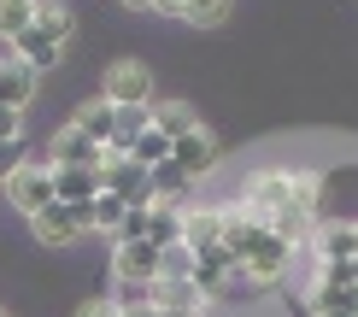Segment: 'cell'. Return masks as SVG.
<instances>
[{
  "mask_svg": "<svg viewBox=\"0 0 358 317\" xmlns=\"http://www.w3.org/2000/svg\"><path fill=\"white\" fill-rule=\"evenodd\" d=\"M317 200H323V183L311 171H288V164L252 171V183L235 194V206H241L247 218H259V223L282 218V211H311V218H317Z\"/></svg>",
  "mask_w": 358,
  "mask_h": 317,
  "instance_id": "obj_1",
  "label": "cell"
},
{
  "mask_svg": "<svg viewBox=\"0 0 358 317\" xmlns=\"http://www.w3.org/2000/svg\"><path fill=\"white\" fill-rule=\"evenodd\" d=\"M71 29H77V24H71V12L59 6V0H41V6H36V24H29L24 36L12 41V59H24V65L41 77V71H53L59 59H65Z\"/></svg>",
  "mask_w": 358,
  "mask_h": 317,
  "instance_id": "obj_2",
  "label": "cell"
},
{
  "mask_svg": "<svg viewBox=\"0 0 358 317\" xmlns=\"http://www.w3.org/2000/svg\"><path fill=\"white\" fill-rule=\"evenodd\" d=\"M153 94H159V83H153V71L141 59H117L106 77H100V100H112L117 112L124 106H153Z\"/></svg>",
  "mask_w": 358,
  "mask_h": 317,
  "instance_id": "obj_3",
  "label": "cell"
},
{
  "mask_svg": "<svg viewBox=\"0 0 358 317\" xmlns=\"http://www.w3.org/2000/svg\"><path fill=\"white\" fill-rule=\"evenodd\" d=\"M159 265H165V247H153V241H117L112 247V276L136 294H147L159 282Z\"/></svg>",
  "mask_w": 358,
  "mask_h": 317,
  "instance_id": "obj_4",
  "label": "cell"
},
{
  "mask_svg": "<svg viewBox=\"0 0 358 317\" xmlns=\"http://www.w3.org/2000/svg\"><path fill=\"white\" fill-rule=\"evenodd\" d=\"M0 188H6V200L18 206L24 218H36L41 206H53V164H41V159H24V164H18V171H12Z\"/></svg>",
  "mask_w": 358,
  "mask_h": 317,
  "instance_id": "obj_5",
  "label": "cell"
},
{
  "mask_svg": "<svg viewBox=\"0 0 358 317\" xmlns=\"http://www.w3.org/2000/svg\"><path fill=\"white\" fill-rule=\"evenodd\" d=\"M212 164H217V135L212 129H188L182 141H171V171L182 176V183L194 188V183H206V176H212Z\"/></svg>",
  "mask_w": 358,
  "mask_h": 317,
  "instance_id": "obj_6",
  "label": "cell"
},
{
  "mask_svg": "<svg viewBox=\"0 0 358 317\" xmlns=\"http://www.w3.org/2000/svg\"><path fill=\"white\" fill-rule=\"evenodd\" d=\"M100 188L117 194V200L136 206V211L159 206V194H153V171H141L136 159H106V171H100Z\"/></svg>",
  "mask_w": 358,
  "mask_h": 317,
  "instance_id": "obj_7",
  "label": "cell"
},
{
  "mask_svg": "<svg viewBox=\"0 0 358 317\" xmlns=\"http://www.w3.org/2000/svg\"><path fill=\"white\" fill-rule=\"evenodd\" d=\"M41 164H106V147H94L83 129H71V124H59L53 135H48V153H41Z\"/></svg>",
  "mask_w": 358,
  "mask_h": 317,
  "instance_id": "obj_8",
  "label": "cell"
},
{
  "mask_svg": "<svg viewBox=\"0 0 358 317\" xmlns=\"http://www.w3.org/2000/svg\"><path fill=\"white\" fill-rule=\"evenodd\" d=\"M311 253H317V265H352L358 259V223L317 218V230H311Z\"/></svg>",
  "mask_w": 358,
  "mask_h": 317,
  "instance_id": "obj_9",
  "label": "cell"
},
{
  "mask_svg": "<svg viewBox=\"0 0 358 317\" xmlns=\"http://www.w3.org/2000/svg\"><path fill=\"white\" fill-rule=\"evenodd\" d=\"M147 300L159 306V317H206V306H212L194 282H171V276H159L153 288H147Z\"/></svg>",
  "mask_w": 358,
  "mask_h": 317,
  "instance_id": "obj_10",
  "label": "cell"
},
{
  "mask_svg": "<svg viewBox=\"0 0 358 317\" xmlns=\"http://www.w3.org/2000/svg\"><path fill=\"white\" fill-rule=\"evenodd\" d=\"M182 247L194 253L223 247V206H182Z\"/></svg>",
  "mask_w": 358,
  "mask_h": 317,
  "instance_id": "obj_11",
  "label": "cell"
},
{
  "mask_svg": "<svg viewBox=\"0 0 358 317\" xmlns=\"http://www.w3.org/2000/svg\"><path fill=\"white\" fill-rule=\"evenodd\" d=\"M100 171H106V164H59V171H53V200L59 206L94 200V194H100Z\"/></svg>",
  "mask_w": 358,
  "mask_h": 317,
  "instance_id": "obj_12",
  "label": "cell"
},
{
  "mask_svg": "<svg viewBox=\"0 0 358 317\" xmlns=\"http://www.w3.org/2000/svg\"><path fill=\"white\" fill-rule=\"evenodd\" d=\"M29 235L41 241V247H71V241H83V230H77V211L71 206H41L36 218H29Z\"/></svg>",
  "mask_w": 358,
  "mask_h": 317,
  "instance_id": "obj_13",
  "label": "cell"
},
{
  "mask_svg": "<svg viewBox=\"0 0 358 317\" xmlns=\"http://www.w3.org/2000/svg\"><path fill=\"white\" fill-rule=\"evenodd\" d=\"M41 77L24 65V59H0V106H12V112H24L29 100H36Z\"/></svg>",
  "mask_w": 358,
  "mask_h": 317,
  "instance_id": "obj_14",
  "label": "cell"
},
{
  "mask_svg": "<svg viewBox=\"0 0 358 317\" xmlns=\"http://www.w3.org/2000/svg\"><path fill=\"white\" fill-rule=\"evenodd\" d=\"M71 129H83L94 147H106V141H112V129H117V106L94 94L88 106H77V112H71Z\"/></svg>",
  "mask_w": 358,
  "mask_h": 317,
  "instance_id": "obj_15",
  "label": "cell"
},
{
  "mask_svg": "<svg viewBox=\"0 0 358 317\" xmlns=\"http://www.w3.org/2000/svg\"><path fill=\"white\" fill-rule=\"evenodd\" d=\"M147 118H153V129H159V135H171V141H182L188 129H200V118H194V106H188V100H159Z\"/></svg>",
  "mask_w": 358,
  "mask_h": 317,
  "instance_id": "obj_16",
  "label": "cell"
},
{
  "mask_svg": "<svg viewBox=\"0 0 358 317\" xmlns=\"http://www.w3.org/2000/svg\"><path fill=\"white\" fill-rule=\"evenodd\" d=\"M147 241L153 247H176L182 241V206H153L147 211Z\"/></svg>",
  "mask_w": 358,
  "mask_h": 317,
  "instance_id": "obj_17",
  "label": "cell"
},
{
  "mask_svg": "<svg viewBox=\"0 0 358 317\" xmlns=\"http://www.w3.org/2000/svg\"><path fill=\"white\" fill-rule=\"evenodd\" d=\"M129 159H136L141 171H159V164L171 159V135H159L153 124H147V129L136 135V147H129Z\"/></svg>",
  "mask_w": 358,
  "mask_h": 317,
  "instance_id": "obj_18",
  "label": "cell"
},
{
  "mask_svg": "<svg viewBox=\"0 0 358 317\" xmlns=\"http://www.w3.org/2000/svg\"><path fill=\"white\" fill-rule=\"evenodd\" d=\"M29 24H36V6H29V0H0V41H6V48L24 36Z\"/></svg>",
  "mask_w": 358,
  "mask_h": 317,
  "instance_id": "obj_19",
  "label": "cell"
},
{
  "mask_svg": "<svg viewBox=\"0 0 358 317\" xmlns=\"http://www.w3.org/2000/svg\"><path fill=\"white\" fill-rule=\"evenodd\" d=\"M176 18H182V24H223V18H229V0H182Z\"/></svg>",
  "mask_w": 358,
  "mask_h": 317,
  "instance_id": "obj_20",
  "label": "cell"
},
{
  "mask_svg": "<svg viewBox=\"0 0 358 317\" xmlns=\"http://www.w3.org/2000/svg\"><path fill=\"white\" fill-rule=\"evenodd\" d=\"M159 276H171V282H188L194 276V247H165V265H159Z\"/></svg>",
  "mask_w": 358,
  "mask_h": 317,
  "instance_id": "obj_21",
  "label": "cell"
},
{
  "mask_svg": "<svg viewBox=\"0 0 358 317\" xmlns=\"http://www.w3.org/2000/svg\"><path fill=\"white\" fill-rule=\"evenodd\" d=\"M147 211H153V206H147ZM147 211H136V206H129L124 218H117V230H112V247H117V241H147Z\"/></svg>",
  "mask_w": 358,
  "mask_h": 317,
  "instance_id": "obj_22",
  "label": "cell"
},
{
  "mask_svg": "<svg viewBox=\"0 0 358 317\" xmlns=\"http://www.w3.org/2000/svg\"><path fill=\"white\" fill-rule=\"evenodd\" d=\"M77 317H124V300H83Z\"/></svg>",
  "mask_w": 358,
  "mask_h": 317,
  "instance_id": "obj_23",
  "label": "cell"
},
{
  "mask_svg": "<svg viewBox=\"0 0 358 317\" xmlns=\"http://www.w3.org/2000/svg\"><path fill=\"white\" fill-rule=\"evenodd\" d=\"M0 141H24V112L0 106Z\"/></svg>",
  "mask_w": 358,
  "mask_h": 317,
  "instance_id": "obj_24",
  "label": "cell"
},
{
  "mask_svg": "<svg viewBox=\"0 0 358 317\" xmlns=\"http://www.w3.org/2000/svg\"><path fill=\"white\" fill-rule=\"evenodd\" d=\"M18 147H24V141H0V183H6V176L24 164V153H18Z\"/></svg>",
  "mask_w": 358,
  "mask_h": 317,
  "instance_id": "obj_25",
  "label": "cell"
},
{
  "mask_svg": "<svg viewBox=\"0 0 358 317\" xmlns=\"http://www.w3.org/2000/svg\"><path fill=\"white\" fill-rule=\"evenodd\" d=\"M124 317H159L153 300H124Z\"/></svg>",
  "mask_w": 358,
  "mask_h": 317,
  "instance_id": "obj_26",
  "label": "cell"
},
{
  "mask_svg": "<svg viewBox=\"0 0 358 317\" xmlns=\"http://www.w3.org/2000/svg\"><path fill=\"white\" fill-rule=\"evenodd\" d=\"M129 12H159V0H124Z\"/></svg>",
  "mask_w": 358,
  "mask_h": 317,
  "instance_id": "obj_27",
  "label": "cell"
},
{
  "mask_svg": "<svg viewBox=\"0 0 358 317\" xmlns=\"http://www.w3.org/2000/svg\"><path fill=\"white\" fill-rule=\"evenodd\" d=\"M176 6H182V0H159V12H165V18H176Z\"/></svg>",
  "mask_w": 358,
  "mask_h": 317,
  "instance_id": "obj_28",
  "label": "cell"
},
{
  "mask_svg": "<svg viewBox=\"0 0 358 317\" xmlns=\"http://www.w3.org/2000/svg\"><path fill=\"white\" fill-rule=\"evenodd\" d=\"M29 6H41V0H29Z\"/></svg>",
  "mask_w": 358,
  "mask_h": 317,
  "instance_id": "obj_29",
  "label": "cell"
},
{
  "mask_svg": "<svg viewBox=\"0 0 358 317\" xmlns=\"http://www.w3.org/2000/svg\"><path fill=\"white\" fill-rule=\"evenodd\" d=\"M317 317H329V311H317Z\"/></svg>",
  "mask_w": 358,
  "mask_h": 317,
  "instance_id": "obj_30",
  "label": "cell"
},
{
  "mask_svg": "<svg viewBox=\"0 0 358 317\" xmlns=\"http://www.w3.org/2000/svg\"><path fill=\"white\" fill-rule=\"evenodd\" d=\"M0 317H6V311H0Z\"/></svg>",
  "mask_w": 358,
  "mask_h": 317,
  "instance_id": "obj_31",
  "label": "cell"
}]
</instances>
